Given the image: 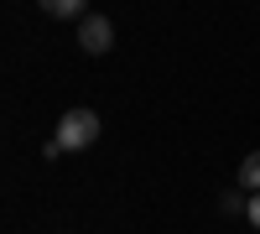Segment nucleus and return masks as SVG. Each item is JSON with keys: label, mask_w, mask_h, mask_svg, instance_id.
<instances>
[{"label": "nucleus", "mask_w": 260, "mask_h": 234, "mask_svg": "<svg viewBox=\"0 0 260 234\" xmlns=\"http://www.w3.org/2000/svg\"><path fill=\"white\" fill-rule=\"evenodd\" d=\"M62 151H89V146L99 141V115L94 110H68L57 120V136H52Z\"/></svg>", "instance_id": "f257e3e1"}, {"label": "nucleus", "mask_w": 260, "mask_h": 234, "mask_svg": "<svg viewBox=\"0 0 260 234\" xmlns=\"http://www.w3.org/2000/svg\"><path fill=\"white\" fill-rule=\"evenodd\" d=\"M219 208H224V214H240L245 203H240V193H224V198H219Z\"/></svg>", "instance_id": "423d86ee"}, {"label": "nucleus", "mask_w": 260, "mask_h": 234, "mask_svg": "<svg viewBox=\"0 0 260 234\" xmlns=\"http://www.w3.org/2000/svg\"><path fill=\"white\" fill-rule=\"evenodd\" d=\"M240 193H260V151L240 161Z\"/></svg>", "instance_id": "20e7f679"}, {"label": "nucleus", "mask_w": 260, "mask_h": 234, "mask_svg": "<svg viewBox=\"0 0 260 234\" xmlns=\"http://www.w3.org/2000/svg\"><path fill=\"white\" fill-rule=\"evenodd\" d=\"M245 219L260 229V193H250V203H245Z\"/></svg>", "instance_id": "39448f33"}, {"label": "nucleus", "mask_w": 260, "mask_h": 234, "mask_svg": "<svg viewBox=\"0 0 260 234\" xmlns=\"http://www.w3.org/2000/svg\"><path fill=\"white\" fill-rule=\"evenodd\" d=\"M37 6L42 11H47V16H57V21H83V6H89V0H37Z\"/></svg>", "instance_id": "7ed1b4c3"}, {"label": "nucleus", "mask_w": 260, "mask_h": 234, "mask_svg": "<svg viewBox=\"0 0 260 234\" xmlns=\"http://www.w3.org/2000/svg\"><path fill=\"white\" fill-rule=\"evenodd\" d=\"M78 47L94 52V57L110 52V47H115V26H110V16H83V21H78Z\"/></svg>", "instance_id": "f03ea898"}]
</instances>
